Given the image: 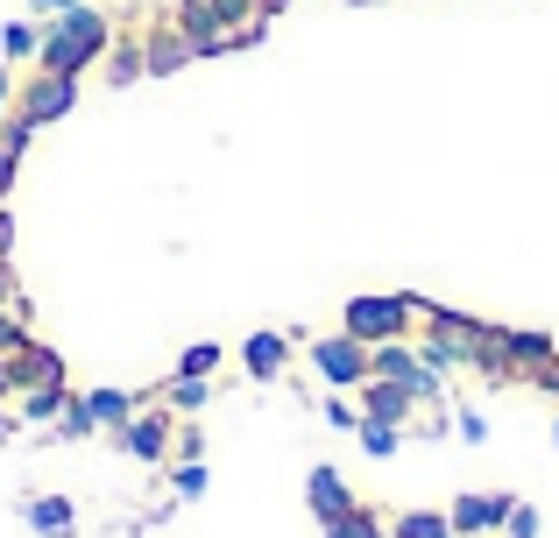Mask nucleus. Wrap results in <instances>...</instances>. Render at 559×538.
Here are the masks:
<instances>
[{
    "mask_svg": "<svg viewBox=\"0 0 559 538\" xmlns=\"http://www.w3.org/2000/svg\"><path fill=\"white\" fill-rule=\"evenodd\" d=\"M114 50V22L99 8H64L50 14V28H43V50H36V71H64V79H85V71L99 64V57Z\"/></svg>",
    "mask_w": 559,
    "mask_h": 538,
    "instance_id": "f257e3e1",
    "label": "nucleus"
},
{
    "mask_svg": "<svg viewBox=\"0 0 559 538\" xmlns=\"http://www.w3.org/2000/svg\"><path fill=\"white\" fill-rule=\"evenodd\" d=\"M418 319H425V298H411V290H361V298H347L341 333L376 347V340H404Z\"/></svg>",
    "mask_w": 559,
    "mask_h": 538,
    "instance_id": "f03ea898",
    "label": "nucleus"
},
{
    "mask_svg": "<svg viewBox=\"0 0 559 538\" xmlns=\"http://www.w3.org/2000/svg\"><path fill=\"white\" fill-rule=\"evenodd\" d=\"M170 440H178V411H170V404H142V411L114 432V446H121L128 461H142V468H164Z\"/></svg>",
    "mask_w": 559,
    "mask_h": 538,
    "instance_id": "7ed1b4c3",
    "label": "nucleus"
},
{
    "mask_svg": "<svg viewBox=\"0 0 559 538\" xmlns=\"http://www.w3.org/2000/svg\"><path fill=\"white\" fill-rule=\"evenodd\" d=\"M71 107H79V79H64V71H36V79L14 85V121H28V128L64 121Z\"/></svg>",
    "mask_w": 559,
    "mask_h": 538,
    "instance_id": "20e7f679",
    "label": "nucleus"
},
{
    "mask_svg": "<svg viewBox=\"0 0 559 538\" xmlns=\"http://www.w3.org/2000/svg\"><path fill=\"white\" fill-rule=\"evenodd\" d=\"M312 369L326 390H361L369 383V340H355V333H319L312 340Z\"/></svg>",
    "mask_w": 559,
    "mask_h": 538,
    "instance_id": "39448f33",
    "label": "nucleus"
},
{
    "mask_svg": "<svg viewBox=\"0 0 559 538\" xmlns=\"http://www.w3.org/2000/svg\"><path fill=\"white\" fill-rule=\"evenodd\" d=\"M418 326H425V340H447L467 369H475L481 347H496V326H489V319H467V312H453V304H425Z\"/></svg>",
    "mask_w": 559,
    "mask_h": 538,
    "instance_id": "423d86ee",
    "label": "nucleus"
},
{
    "mask_svg": "<svg viewBox=\"0 0 559 538\" xmlns=\"http://www.w3.org/2000/svg\"><path fill=\"white\" fill-rule=\"evenodd\" d=\"M510 503L518 497H503V489H467V497L447 503V525H453V538H496L503 517H510Z\"/></svg>",
    "mask_w": 559,
    "mask_h": 538,
    "instance_id": "0eeeda50",
    "label": "nucleus"
},
{
    "mask_svg": "<svg viewBox=\"0 0 559 538\" xmlns=\"http://www.w3.org/2000/svg\"><path fill=\"white\" fill-rule=\"evenodd\" d=\"M305 503H312V517H319V525H333V517H347V511H355V482H347L341 468H326V461H319V468L305 475Z\"/></svg>",
    "mask_w": 559,
    "mask_h": 538,
    "instance_id": "6e6552de",
    "label": "nucleus"
},
{
    "mask_svg": "<svg viewBox=\"0 0 559 538\" xmlns=\"http://www.w3.org/2000/svg\"><path fill=\"white\" fill-rule=\"evenodd\" d=\"M496 347H503L510 375H532V369H546V361H559V340H552V333H532V326H503Z\"/></svg>",
    "mask_w": 559,
    "mask_h": 538,
    "instance_id": "1a4fd4ad",
    "label": "nucleus"
},
{
    "mask_svg": "<svg viewBox=\"0 0 559 538\" xmlns=\"http://www.w3.org/2000/svg\"><path fill=\"white\" fill-rule=\"evenodd\" d=\"M355 404H361V418H376V426H404V418L418 411V397H411L404 383H382V375H369V383L355 390Z\"/></svg>",
    "mask_w": 559,
    "mask_h": 538,
    "instance_id": "9d476101",
    "label": "nucleus"
},
{
    "mask_svg": "<svg viewBox=\"0 0 559 538\" xmlns=\"http://www.w3.org/2000/svg\"><path fill=\"white\" fill-rule=\"evenodd\" d=\"M36 383H71V369H64V355H57V347L22 340V347H14V397H22V390H36Z\"/></svg>",
    "mask_w": 559,
    "mask_h": 538,
    "instance_id": "9b49d317",
    "label": "nucleus"
},
{
    "mask_svg": "<svg viewBox=\"0 0 559 538\" xmlns=\"http://www.w3.org/2000/svg\"><path fill=\"white\" fill-rule=\"evenodd\" d=\"M241 369L255 375V383H276V375L290 369V333H270V326L248 333V340H241Z\"/></svg>",
    "mask_w": 559,
    "mask_h": 538,
    "instance_id": "f8f14e48",
    "label": "nucleus"
},
{
    "mask_svg": "<svg viewBox=\"0 0 559 538\" xmlns=\"http://www.w3.org/2000/svg\"><path fill=\"white\" fill-rule=\"evenodd\" d=\"M22 517H28L36 538H79V503H71V497H28Z\"/></svg>",
    "mask_w": 559,
    "mask_h": 538,
    "instance_id": "ddd939ff",
    "label": "nucleus"
},
{
    "mask_svg": "<svg viewBox=\"0 0 559 538\" xmlns=\"http://www.w3.org/2000/svg\"><path fill=\"white\" fill-rule=\"evenodd\" d=\"M142 64H150V79H170V71H185V64H191V43L178 36V22H170V28H150V36H142Z\"/></svg>",
    "mask_w": 559,
    "mask_h": 538,
    "instance_id": "4468645a",
    "label": "nucleus"
},
{
    "mask_svg": "<svg viewBox=\"0 0 559 538\" xmlns=\"http://www.w3.org/2000/svg\"><path fill=\"white\" fill-rule=\"evenodd\" d=\"M85 404H93V426H107V432H121L128 418L142 411L135 390H85Z\"/></svg>",
    "mask_w": 559,
    "mask_h": 538,
    "instance_id": "2eb2a0df",
    "label": "nucleus"
},
{
    "mask_svg": "<svg viewBox=\"0 0 559 538\" xmlns=\"http://www.w3.org/2000/svg\"><path fill=\"white\" fill-rule=\"evenodd\" d=\"M205 397H213V383H205V375H164V390H156V404H170L178 418L205 411Z\"/></svg>",
    "mask_w": 559,
    "mask_h": 538,
    "instance_id": "dca6fc26",
    "label": "nucleus"
},
{
    "mask_svg": "<svg viewBox=\"0 0 559 538\" xmlns=\"http://www.w3.org/2000/svg\"><path fill=\"white\" fill-rule=\"evenodd\" d=\"M107 64V85H135V79H150V64H142V43L135 36H114V50L99 57Z\"/></svg>",
    "mask_w": 559,
    "mask_h": 538,
    "instance_id": "f3484780",
    "label": "nucleus"
},
{
    "mask_svg": "<svg viewBox=\"0 0 559 538\" xmlns=\"http://www.w3.org/2000/svg\"><path fill=\"white\" fill-rule=\"evenodd\" d=\"M64 397H71V383H36V390H22V418H28V426H57Z\"/></svg>",
    "mask_w": 559,
    "mask_h": 538,
    "instance_id": "a211bd4d",
    "label": "nucleus"
},
{
    "mask_svg": "<svg viewBox=\"0 0 559 538\" xmlns=\"http://www.w3.org/2000/svg\"><path fill=\"white\" fill-rule=\"evenodd\" d=\"M36 50H43L36 22H8V28H0V64H36Z\"/></svg>",
    "mask_w": 559,
    "mask_h": 538,
    "instance_id": "6ab92c4d",
    "label": "nucleus"
},
{
    "mask_svg": "<svg viewBox=\"0 0 559 538\" xmlns=\"http://www.w3.org/2000/svg\"><path fill=\"white\" fill-rule=\"evenodd\" d=\"M213 369H227V347H219V340H191L170 375H205V383H213Z\"/></svg>",
    "mask_w": 559,
    "mask_h": 538,
    "instance_id": "aec40b11",
    "label": "nucleus"
},
{
    "mask_svg": "<svg viewBox=\"0 0 559 538\" xmlns=\"http://www.w3.org/2000/svg\"><path fill=\"white\" fill-rule=\"evenodd\" d=\"M319 538H390V525H382L376 511H347V517H333V525H319Z\"/></svg>",
    "mask_w": 559,
    "mask_h": 538,
    "instance_id": "412c9836",
    "label": "nucleus"
},
{
    "mask_svg": "<svg viewBox=\"0 0 559 538\" xmlns=\"http://www.w3.org/2000/svg\"><path fill=\"white\" fill-rule=\"evenodd\" d=\"M390 538H453V525L439 511H404V517H390Z\"/></svg>",
    "mask_w": 559,
    "mask_h": 538,
    "instance_id": "4be33fe9",
    "label": "nucleus"
},
{
    "mask_svg": "<svg viewBox=\"0 0 559 538\" xmlns=\"http://www.w3.org/2000/svg\"><path fill=\"white\" fill-rule=\"evenodd\" d=\"M205 482H213V475H205V461H170V497H178V503H199Z\"/></svg>",
    "mask_w": 559,
    "mask_h": 538,
    "instance_id": "5701e85b",
    "label": "nucleus"
},
{
    "mask_svg": "<svg viewBox=\"0 0 559 538\" xmlns=\"http://www.w3.org/2000/svg\"><path fill=\"white\" fill-rule=\"evenodd\" d=\"M57 432H64V440H93V404L85 397H64V411H57Z\"/></svg>",
    "mask_w": 559,
    "mask_h": 538,
    "instance_id": "b1692460",
    "label": "nucleus"
},
{
    "mask_svg": "<svg viewBox=\"0 0 559 538\" xmlns=\"http://www.w3.org/2000/svg\"><path fill=\"white\" fill-rule=\"evenodd\" d=\"M361 446H369L376 461H390L396 446H404V432H396V426H376V418H361Z\"/></svg>",
    "mask_w": 559,
    "mask_h": 538,
    "instance_id": "393cba45",
    "label": "nucleus"
},
{
    "mask_svg": "<svg viewBox=\"0 0 559 538\" xmlns=\"http://www.w3.org/2000/svg\"><path fill=\"white\" fill-rule=\"evenodd\" d=\"M496 538H538V511H532V503H510V517H503V531H496Z\"/></svg>",
    "mask_w": 559,
    "mask_h": 538,
    "instance_id": "a878e982",
    "label": "nucleus"
},
{
    "mask_svg": "<svg viewBox=\"0 0 559 538\" xmlns=\"http://www.w3.org/2000/svg\"><path fill=\"white\" fill-rule=\"evenodd\" d=\"M22 340H28V319L14 312V304H0V355H14Z\"/></svg>",
    "mask_w": 559,
    "mask_h": 538,
    "instance_id": "bb28decb",
    "label": "nucleus"
},
{
    "mask_svg": "<svg viewBox=\"0 0 559 538\" xmlns=\"http://www.w3.org/2000/svg\"><path fill=\"white\" fill-rule=\"evenodd\" d=\"M170 461H205V432L178 418V440H170Z\"/></svg>",
    "mask_w": 559,
    "mask_h": 538,
    "instance_id": "cd10ccee",
    "label": "nucleus"
},
{
    "mask_svg": "<svg viewBox=\"0 0 559 538\" xmlns=\"http://www.w3.org/2000/svg\"><path fill=\"white\" fill-rule=\"evenodd\" d=\"M326 426H333V432H361V404H347V397H326Z\"/></svg>",
    "mask_w": 559,
    "mask_h": 538,
    "instance_id": "c85d7f7f",
    "label": "nucleus"
},
{
    "mask_svg": "<svg viewBox=\"0 0 559 538\" xmlns=\"http://www.w3.org/2000/svg\"><path fill=\"white\" fill-rule=\"evenodd\" d=\"M14 178H22V150L0 142V206H14Z\"/></svg>",
    "mask_w": 559,
    "mask_h": 538,
    "instance_id": "c756f323",
    "label": "nucleus"
},
{
    "mask_svg": "<svg viewBox=\"0 0 559 538\" xmlns=\"http://www.w3.org/2000/svg\"><path fill=\"white\" fill-rule=\"evenodd\" d=\"M453 426H461V440H467V446H481V440H489V418H481V411H461Z\"/></svg>",
    "mask_w": 559,
    "mask_h": 538,
    "instance_id": "7c9ffc66",
    "label": "nucleus"
},
{
    "mask_svg": "<svg viewBox=\"0 0 559 538\" xmlns=\"http://www.w3.org/2000/svg\"><path fill=\"white\" fill-rule=\"evenodd\" d=\"M22 290H14V255H0V304H14Z\"/></svg>",
    "mask_w": 559,
    "mask_h": 538,
    "instance_id": "2f4dec72",
    "label": "nucleus"
},
{
    "mask_svg": "<svg viewBox=\"0 0 559 538\" xmlns=\"http://www.w3.org/2000/svg\"><path fill=\"white\" fill-rule=\"evenodd\" d=\"M8 107H14V64H0V121H8Z\"/></svg>",
    "mask_w": 559,
    "mask_h": 538,
    "instance_id": "473e14b6",
    "label": "nucleus"
},
{
    "mask_svg": "<svg viewBox=\"0 0 559 538\" xmlns=\"http://www.w3.org/2000/svg\"><path fill=\"white\" fill-rule=\"evenodd\" d=\"M0 255H14V206H0Z\"/></svg>",
    "mask_w": 559,
    "mask_h": 538,
    "instance_id": "72a5a7b5",
    "label": "nucleus"
},
{
    "mask_svg": "<svg viewBox=\"0 0 559 538\" xmlns=\"http://www.w3.org/2000/svg\"><path fill=\"white\" fill-rule=\"evenodd\" d=\"M14 397V355H0V404Z\"/></svg>",
    "mask_w": 559,
    "mask_h": 538,
    "instance_id": "f704fd0d",
    "label": "nucleus"
},
{
    "mask_svg": "<svg viewBox=\"0 0 559 538\" xmlns=\"http://www.w3.org/2000/svg\"><path fill=\"white\" fill-rule=\"evenodd\" d=\"M36 8H43V14H64V8H79V0H36Z\"/></svg>",
    "mask_w": 559,
    "mask_h": 538,
    "instance_id": "c9c22d12",
    "label": "nucleus"
},
{
    "mask_svg": "<svg viewBox=\"0 0 559 538\" xmlns=\"http://www.w3.org/2000/svg\"><path fill=\"white\" fill-rule=\"evenodd\" d=\"M8 432H14V418H8V404H0V440H8Z\"/></svg>",
    "mask_w": 559,
    "mask_h": 538,
    "instance_id": "e433bc0d",
    "label": "nucleus"
},
{
    "mask_svg": "<svg viewBox=\"0 0 559 538\" xmlns=\"http://www.w3.org/2000/svg\"><path fill=\"white\" fill-rule=\"evenodd\" d=\"M552 440H559V418H552Z\"/></svg>",
    "mask_w": 559,
    "mask_h": 538,
    "instance_id": "4c0bfd02",
    "label": "nucleus"
}]
</instances>
